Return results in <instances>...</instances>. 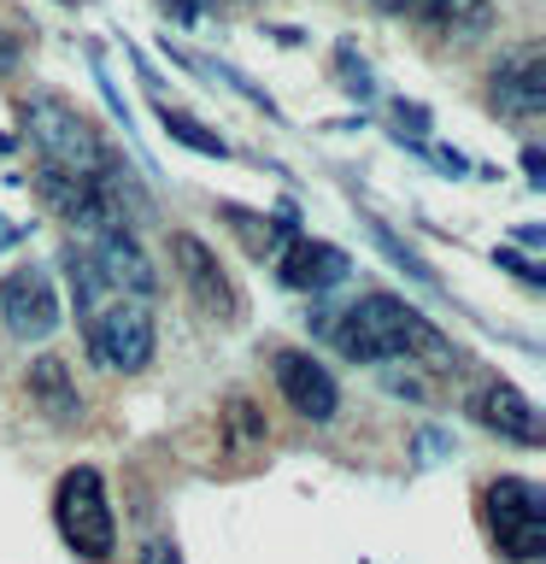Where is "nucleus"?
<instances>
[{"label": "nucleus", "mask_w": 546, "mask_h": 564, "mask_svg": "<svg viewBox=\"0 0 546 564\" xmlns=\"http://www.w3.org/2000/svg\"><path fill=\"white\" fill-rule=\"evenodd\" d=\"M329 335L335 347H341V359L352 365H423L429 377H452L458 370V347L452 335L435 324V317H423L417 306H405L400 294H364L352 312L329 317Z\"/></svg>", "instance_id": "nucleus-1"}, {"label": "nucleus", "mask_w": 546, "mask_h": 564, "mask_svg": "<svg viewBox=\"0 0 546 564\" xmlns=\"http://www.w3.org/2000/svg\"><path fill=\"white\" fill-rule=\"evenodd\" d=\"M24 135H30V148L42 153L47 171L100 176V165H106L100 130H95V123H88L70 100H59V95H35V100L24 106Z\"/></svg>", "instance_id": "nucleus-2"}, {"label": "nucleus", "mask_w": 546, "mask_h": 564, "mask_svg": "<svg viewBox=\"0 0 546 564\" xmlns=\"http://www.w3.org/2000/svg\"><path fill=\"white\" fill-rule=\"evenodd\" d=\"M53 523H59L65 546L88 564L112 558L118 546V518H112V500H106V482L95 465H77L59 476V494H53Z\"/></svg>", "instance_id": "nucleus-3"}, {"label": "nucleus", "mask_w": 546, "mask_h": 564, "mask_svg": "<svg viewBox=\"0 0 546 564\" xmlns=\"http://www.w3.org/2000/svg\"><path fill=\"white\" fill-rule=\"evenodd\" d=\"M482 500H488L493 546L511 564H540L546 558V488L528 482V476H493Z\"/></svg>", "instance_id": "nucleus-4"}, {"label": "nucleus", "mask_w": 546, "mask_h": 564, "mask_svg": "<svg viewBox=\"0 0 546 564\" xmlns=\"http://www.w3.org/2000/svg\"><path fill=\"white\" fill-rule=\"evenodd\" d=\"M83 335H88V352H95L106 370H123V377L148 370L153 365V347H159L153 306H148V300H130V294L106 300V306L83 324Z\"/></svg>", "instance_id": "nucleus-5"}, {"label": "nucleus", "mask_w": 546, "mask_h": 564, "mask_svg": "<svg viewBox=\"0 0 546 564\" xmlns=\"http://www.w3.org/2000/svg\"><path fill=\"white\" fill-rule=\"evenodd\" d=\"M0 317H7V335L18 341H47L59 329V289L42 264H18V271L0 276Z\"/></svg>", "instance_id": "nucleus-6"}, {"label": "nucleus", "mask_w": 546, "mask_h": 564, "mask_svg": "<svg viewBox=\"0 0 546 564\" xmlns=\"http://www.w3.org/2000/svg\"><path fill=\"white\" fill-rule=\"evenodd\" d=\"M493 112L511 123H535L546 112V47L540 42H517L500 53L493 65Z\"/></svg>", "instance_id": "nucleus-7"}, {"label": "nucleus", "mask_w": 546, "mask_h": 564, "mask_svg": "<svg viewBox=\"0 0 546 564\" xmlns=\"http://www.w3.org/2000/svg\"><path fill=\"white\" fill-rule=\"evenodd\" d=\"M171 259H176V271H183V289H188L194 306H200L206 317H218V324H236L241 294H236V282H229V271L218 264V253H211L200 236L176 229V236H171Z\"/></svg>", "instance_id": "nucleus-8"}, {"label": "nucleus", "mask_w": 546, "mask_h": 564, "mask_svg": "<svg viewBox=\"0 0 546 564\" xmlns=\"http://www.w3.org/2000/svg\"><path fill=\"white\" fill-rule=\"evenodd\" d=\"M271 365H276V388H282V400H288V412H299L306 423H329L341 412V388H335L329 365L317 359V352L282 347Z\"/></svg>", "instance_id": "nucleus-9"}, {"label": "nucleus", "mask_w": 546, "mask_h": 564, "mask_svg": "<svg viewBox=\"0 0 546 564\" xmlns=\"http://www.w3.org/2000/svg\"><path fill=\"white\" fill-rule=\"evenodd\" d=\"M77 247L100 264V276L112 282V294H130V300H153L159 294V271H153V259L141 253V241L130 236V229H106V236L77 241Z\"/></svg>", "instance_id": "nucleus-10"}, {"label": "nucleus", "mask_w": 546, "mask_h": 564, "mask_svg": "<svg viewBox=\"0 0 546 564\" xmlns=\"http://www.w3.org/2000/svg\"><path fill=\"white\" fill-rule=\"evenodd\" d=\"M347 271H352V259L335 241L294 236L276 253V276H282V289H294V294H329V289H341V282H347Z\"/></svg>", "instance_id": "nucleus-11"}, {"label": "nucleus", "mask_w": 546, "mask_h": 564, "mask_svg": "<svg viewBox=\"0 0 546 564\" xmlns=\"http://www.w3.org/2000/svg\"><path fill=\"white\" fill-rule=\"evenodd\" d=\"M470 412L482 430H493L500 441H517V447H540V412H535V400L523 394L517 382H488L482 394L470 400Z\"/></svg>", "instance_id": "nucleus-12"}, {"label": "nucleus", "mask_w": 546, "mask_h": 564, "mask_svg": "<svg viewBox=\"0 0 546 564\" xmlns=\"http://www.w3.org/2000/svg\"><path fill=\"white\" fill-rule=\"evenodd\" d=\"M30 400H35V412H42L47 423H59V430H70V423L83 417L77 377H70V365H65V359H53V352L30 359Z\"/></svg>", "instance_id": "nucleus-13"}, {"label": "nucleus", "mask_w": 546, "mask_h": 564, "mask_svg": "<svg viewBox=\"0 0 546 564\" xmlns=\"http://www.w3.org/2000/svg\"><path fill=\"white\" fill-rule=\"evenodd\" d=\"M223 218H229V229L241 236V247H247L253 259H276L282 247L299 236V224H294V206H288V200L276 206V218H264V212H247V206H223Z\"/></svg>", "instance_id": "nucleus-14"}, {"label": "nucleus", "mask_w": 546, "mask_h": 564, "mask_svg": "<svg viewBox=\"0 0 546 564\" xmlns=\"http://www.w3.org/2000/svg\"><path fill=\"white\" fill-rule=\"evenodd\" d=\"M423 18L452 42H482L493 30V0H423Z\"/></svg>", "instance_id": "nucleus-15"}, {"label": "nucleus", "mask_w": 546, "mask_h": 564, "mask_svg": "<svg viewBox=\"0 0 546 564\" xmlns=\"http://www.w3.org/2000/svg\"><path fill=\"white\" fill-rule=\"evenodd\" d=\"M159 123H165V135L176 141V148H188V153H200V159H229V141L218 130H206L200 118L176 112L171 100H159Z\"/></svg>", "instance_id": "nucleus-16"}, {"label": "nucleus", "mask_w": 546, "mask_h": 564, "mask_svg": "<svg viewBox=\"0 0 546 564\" xmlns=\"http://www.w3.org/2000/svg\"><path fill=\"white\" fill-rule=\"evenodd\" d=\"M223 430H229V453L264 447V417L253 412V400H247V394H236V400L223 405Z\"/></svg>", "instance_id": "nucleus-17"}, {"label": "nucleus", "mask_w": 546, "mask_h": 564, "mask_svg": "<svg viewBox=\"0 0 546 564\" xmlns=\"http://www.w3.org/2000/svg\"><path fill=\"white\" fill-rule=\"evenodd\" d=\"M364 229H370V241H376L382 253L394 259V264H400V271L412 276V282H423V289H440V282H435V271H429V264H423V259H417L412 247H405V241H400V236H394V229H387V224H376V218H364Z\"/></svg>", "instance_id": "nucleus-18"}, {"label": "nucleus", "mask_w": 546, "mask_h": 564, "mask_svg": "<svg viewBox=\"0 0 546 564\" xmlns=\"http://www.w3.org/2000/svg\"><path fill=\"white\" fill-rule=\"evenodd\" d=\"M335 65H341V88H347L352 100H370V95H376V83H370V65H364L347 42L335 47Z\"/></svg>", "instance_id": "nucleus-19"}, {"label": "nucleus", "mask_w": 546, "mask_h": 564, "mask_svg": "<svg viewBox=\"0 0 546 564\" xmlns=\"http://www.w3.org/2000/svg\"><path fill=\"white\" fill-rule=\"evenodd\" d=\"M394 123H400V141H405V135L423 141L435 118H429V106H417V100H394Z\"/></svg>", "instance_id": "nucleus-20"}, {"label": "nucleus", "mask_w": 546, "mask_h": 564, "mask_svg": "<svg viewBox=\"0 0 546 564\" xmlns=\"http://www.w3.org/2000/svg\"><path fill=\"white\" fill-rule=\"evenodd\" d=\"M493 259H500V271H511V276H523L528 289H546V271H540L535 259H523L517 247H500V253H493Z\"/></svg>", "instance_id": "nucleus-21"}, {"label": "nucleus", "mask_w": 546, "mask_h": 564, "mask_svg": "<svg viewBox=\"0 0 546 564\" xmlns=\"http://www.w3.org/2000/svg\"><path fill=\"white\" fill-rule=\"evenodd\" d=\"M135 564H188V558H183V546H176L171 535H148L141 553H135Z\"/></svg>", "instance_id": "nucleus-22"}, {"label": "nucleus", "mask_w": 546, "mask_h": 564, "mask_svg": "<svg viewBox=\"0 0 546 564\" xmlns=\"http://www.w3.org/2000/svg\"><path fill=\"white\" fill-rule=\"evenodd\" d=\"M452 458V435L447 430H417V465H440Z\"/></svg>", "instance_id": "nucleus-23"}, {"label": "nucleus", "mask_w": 546, "mask_h": 564, "mask_svg": "<svg viewBox=\"0 0 546 564\" xmlns=\"http://www.w3.org/2000/svg\"><path fill=\"white\" fill-rule=\"evenodd\" d=\"M382 388H387L394 400H412V405H423V400H429V388H423V382L412 377V370H405V377H400V370H382Z\"/></svg>", "instance_id": "nucleus-24"}, {"label": "nucleus", "mask_w": 546, "mask_h": 564, "mask_svg": "<svg viewBox=\"0 0 546 564\" xmlns=\"http://www.w3.org/2000/svg\"><path fill=\"white\" fill-rule=\"evenodd\" d=\"M429 159H435L440 171H452V176H465V171H470V159H465V153H452V148H429Z\"/></svg>", "instance_id": "nucleus-25"}, {"label": "nucleus", "mask_w": 546, "mask_h": 564, "mask_svg": "<svg viewBox=\"0 0 546 564\" xmlns=\"http://www.w3.org/2000/svg\"><path fill=\"white\" fill-rule=\"evenodd\" d=\"M523 171H528V183L540 188V183H546V153H540V148H523Z\"/></svg>", "instance_id": "nucleus-26"}, {"label": "nucleus", "mask_w": 546, "mask_h": 564, "mask_svg": "<svg viewBox=\"0 0 546 564\" xmlns=\"http://www.w3.org/2000/svg\"><path fill=\"white\" fill-rule=\"evenodd\" d=\"M7 70H18V35L0 30V77H7Z\"/></svg>", "instance_id": "nucleus-27"}, {"label": "nucleus", "mask_w": 546, "mask_h": 564, "mask_svg": "<svg viewBox=\"0 0 546 564\" xmlns=\"http://www.w3.org/2000/svg\"><path fill=\"white\" fill-rule=\"evenodd\" d=\"M159 7H165L171 18H183V24H194V18H200V0H159Z\"/></svg>", "instance_id": "nucleus-28"}, {"label": "nucleus", "mask_w": 546, "mask_h": 564, "mask_svg": "<svg viewBox=\"0 0 546 564\" xmlns=\"http://www.w3.org/2000/svg\"><path fill=\"white\" fill-rule=\"evenodd\" d=\"M24 241V224H12L7 212H0V253H7V247H18Z\"/></svg>", "instance_id": "nucleus-29"}, {"label": "nucleus", "mask_w": 546, "mask_h": 564, "mask_svg": "<svg viewBox=\"0 0 546 564\" xmlns=\"http://www.w3.org/2000/svg\"><path fill=\"white\" fill-rule=\"evenodd\" d=\"M364 7H376L382 18H405V12L417 7V0H364Z\"/></svg>", "instance_id": "nucleus-30"}, {"label": "nucleus", "mask_w": 546, "mask_h": 564, "mask_svg": "<svg viewBox=\"0 0 546 564\" xmlns=\"http://www.w3.org/2000/svg\"><path fill=\"white\" fill-rule=\"evenodd\" d=\"M517 241H523V247H540V241H546V229H540V224H523V229H517Z\"/></svg>", "instance_id": "nucleus-31"}, {"label": "nucleus", "mask_w": 546, "mask_h": 564, "mask_svg": "<svg viewBox=\"0 0 546 564\" xmlns=\"http://www.w3.org/2000/svg\"><path fill=\"white\" fill-rule=\"evenodd\" d=\"M65 7H70V0H65Z\"/></svg>", "instance_id": "nucleus-32"}]
</instances>
